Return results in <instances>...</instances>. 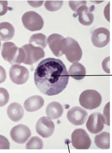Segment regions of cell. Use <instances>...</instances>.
<instances>
[{"label":"cell","mask_w":112,"mask_h":153,"mask_svg":"<svg viewBox=\"0 0 112 153\" xmlns=\"http://www.w3.org/2000/svg\"><path fill=\"white\" fill-rule=\"evenodd\" d=\"M10 135L15 143L24 144L31 136V130L27 126L20 124L13 128Z\"/></svg>","instance_id":"9c48e42d"},{"label":"cell","mask_w":112,"mask_h":153,"mask_svg":"<svg viewBox=\"0 0 112 153\" xmlns=\"http://www.w3.org/2000/svg\"><path fill=\"white\" fill-rule=\"evenodd\" d=\"M62 52L67 60L72 63L80 62L82 56V51L77 40L71 37L64 39L62 46Z\"/></svg>","instance_id":"3957f363"},{"label":"cell","mask_w":112,"mask_h":153,"mask_svg":"<svg viewBox=\"0 0 112 153\" xmlns=\"http://www.w3.org/2000/svg\"><path fill=\"white\" fill-rule=\"evenodd\" d=\"M10 78L12 82L17 85H22L27 82L29 78L28 70L21 65H13L10 70Z\"/></svg>","instance_id":"ba28073f"},{"label":"cell","mask_w":112,"mask_h":153,"mask_svg":"<svg viewBox=\"0 0 112 153\" xmlns=\"http://www.w3.org/2000/svg\"><path fill=\"white\" fill-rule=\"evenodd\" d=\"M63 112L62 105L57 102H52L49 103L46 110V113L47 117L51 119L55 120L59 118L62 116Z\"/></svg>","instance_id":"ac0fdd59"},{"label":"cell","mask_w":112,"mask_h":153,"mask_svg":"<svg viewBox=\"0 0 112 153\" xmlns=\"http://www.w3.org/2000/svg\"><path fill=\"white\" fill-rule=\"evenodd\" d=\"M44 103V99L39 95L31 96L25 100L24 107L29 112H34L41 109Z\"/></svg>","instance_id":"2e32d148"},{"label":"cell","mask_w":112,"mask_h":153,"mask_svg":"<svg viewBox=\"0 0 112 153\" xmlns=\"http://www.w3.org/2000/svg\"><path fill=\"white\" fill-rule=\"evenodd\" d=\"M69 75L60 59L48 58L41 61L34 74L35 84L41 92L48 96L57 95L67 87Z\"/></svg>","instance_id":"6da1fadb"},{"label":"cell","mask_w":112,"mask_h":153,"mask_svg":"<svg viewBox=\"0 0 112 153\" xmlns=\"http://www.w3.org/2000/svg\"><path fill=\"white\" fill-rule=\"evenodd\" d=\"M21 48L25 52L24 64L32 65L45 56V52L43 49L30 44L25 45Z\"/></svg>","instance_id":"52a82bcc"},{"label":"cell","mask_w":112,"mask_h":153,"mask_svg":"<svg viewBox=\"0 0 112 153\" xmlns=\"http://www.w3.org/2000/svg\"><path fill=\"white\" fill-rule=\"evenodd\" d=\"M76 17L78 16L80 22L84 26H89L94 21V15L90 8L84 4L79 7L76 11Z\"/></svg>","instance_id":"9a60e30c"},{"label":"cell","mask_w":112,"mask_h":153,"mask_svg":"<svg viewBox=\"0 0 112 153\" xmlns=\"http://www.w3.org/2000/svg\"><path fill=\"white\" fill-rule=\"evenodd\" d=\"M96 145L102 149L110 148V134L107 132H103L96 136L95 138Z\"/></svg>","instance_id":"44dd1931"},{"label":"cell","mask_w":112,"mask_h":153,"mask_svg":"<svg viewBox=\"0 0 112 153\" xmlns=\"http://www.w3.org/2000/svg\"><path fill=\"white\" fill-rule=\"evenodd\" d=\"M63 4V1H47L45 3V7L49 11H56L61 8Z\"/></svg>","instance_id":"cb8c5ba5"},{"label":"cell","mask_w":112,"mask_h":153,"mask_svg":"<svg viewBox=\"0 0 112 153\" xmlns=\"http://www.w3.org/2000/svg\"><path fill=\"white\" fill-rule=\"evenodd\" d=\"M1 41H0V47H1Z\"/></svg>","instance_id":"4dcf8cb0"},{"label":"cell","mask_w":112,"mask_h":153,"mask_svg":"<svg viewBox=\"0 0 112 153\" xmlns=\"http://www.w3.org/2000/svg\"><path fill=\"white\" fill-rule=\"evenodd\" d=\"M28 3L30 4V6L34 7H38L41 6L44 1H27Z\"/></svg>","instance_id":"f546056e"},{"label":"cell","mask_w":112,"mask_h":153,"mask_svg":"<svg viewBox=\"0 0 112 153\" xmlns=\"http://www.w3.org/2000/svg\"><path fill=\"white\" fill-rule=\"evenodd\" d=\"M86 1H69V5L71 8V10L74 11H76V10L80 7L81 5L86 4Z\"/></svg>","instance_id":"484cf974"},{"label":"cell","mask_w":112,"mask_h":153,"mask_svg":"<svg viewBox=\"0 0 112 153\" xmlns=\"http://www.w3.org/2000/svg\"><path fill=\"white\" fill-rule=\"evenodd\" d=\"M8 9L7 1H0V16L4 15L8 11Z\"/></svg>","instance_id":"83f0119b"},{"label":"cell","mask_w":112,"mask_h":153,"mask_svg":"<svg viewBox=\"0 0 112 153\" xmlns=\"http://www.w3.org/2000/svg\"><path fill=\"white\" fill-rule=\"evenodd\" d=\"M37 133L43 138L51 137L54 132L55 125L51 119L43 117L39 119L36 125Z\"/></svg>","instance_id":"30bf717a"},{"label":"cell","mask_w":112,"mask_h":153,"mask_svg":"<svg viewBox=\"0 0 112 153\" xmlns=\"http://www.w3.org/2000/svg\"><path fill=\"white\" fill-rule=\"evenodd\" d=\"M85 68L80 63L74 64L71 65L69 69V74L74 79L80 80L83 79L85 76Z\"/></svg>","instance_id":"ffe728a7"},{"label":"cell","mask_w":112,"mask_h":153,"mask_svg":"<svg viewBox=\"0 0 112 153\" xmlns=\"http://www.w3.org/2000/svg\"><path fill=\"white\" fill-rule=\"evenodd\" d=\"M105 123L104 117L99 112H95L89 116L87 122V128L92 134H97L103 129Z\"/></svg>","instance_id":"8fae6325"},{"label":"cell","mask_w":112,"mask_h":153,"mask_svg":"<svg viewBox=\"0 0 112 153\" xmlns=\"http://www.w3.org/2000/svg\"><path fill=\"white\" fill-rule=\"evenodd\" d=\"M7 77L6 72L3 67L0 66V83L4 82Z\"/></svg>","instance_id":"f1b7e54d"},{"label":"cell","mask_w":112,"mask_h":153,"mask_svg":"<svg viewBox=\"0 0 112 153\" xmlns=\"http://www.w3.org/2000/svg\"><path fill=\"white\" fill-rule=\"evenodd\" d=\"M43 147V140L37 136L32 137L26 145L27 149H42Z\"/></svg>","instance_id":"603a6c76"},{"label":"cell","mask_w":112,"mask_h":153,"mask_svg":"<svg viewBox=\"0 0 112 153\" xmlns=\"http://www.w3.org/2000/svg\"><path fill=\"white\" fill-rule=\"evenodd\" d=\"M91 39L93 45L96 47H104L110 42V31L105 28L96 29L92 33Z\"/></svg>","instance_id":"7c38bea8"},{"label":"cell","mask_w":112,"mask_h":153,"mask_svg":"<svg viewBox=\"0 0 112 153\" xmlns=\"http://www.w3.org/2000/svg\"><path fill=\"white\" fill-rule=\"evenodd\" d=\"M21 19L24 27L31 31L41 30L44 26L42 17L38 13L33 11L25 13Z\"/></svg>","instance_id":"5b68a950"},{"label":"cell","mask_w":112,"mask_h":153,"mask_svg":"<svg viewBox=\"0 0 112 153\" xmlns=\"http://www.w3.org/2000/svg\"><path fill=\"white\" fill-rule=\"evenodd\" d=\"M64 39L62 36L58 34H52L48 37L47 40L49 48L57 57L63 55L62 46Z\"/></svg>","instance_id":"5bb4252c"},{"label":"cell","mask_w":112,"mask_h":153,"mask_svg":"<svg viewBox=\"0 0 112 153\" xmlns=\"http://www.w3.org/2000/svg\"><path fill=\"white\" fill-rule=\"evenodd\" d=\"M1 55L4 59L12 65H20L25 61L24 50L19 48L13 42L4 43L2 46Z\"/></svg>","instance_id":"7a4b0ae2"},{"label":"cell","mask_w":112,"mask_h":153,"mask_svg":"<svg viewBox=\"0 0 112 153\" xmlns=\"http://www.w3.org/2000/svg\"><path fill=\"white\" fill-rule=\"evenodd\" d=\"M71 143L74 148L86 150L90 148L91 140L85 130L82 128L76 129L71 134Z\"/></svg>","instance_id":"8992f818"},{"label":"cell","mask_w":112,"mask_h":153,"mask_svg":"<svg viewBox=\"0 0 112 153\" xmlns=\"http://www.w3.org/2000/svg\"><path fill=\"white\" fill-rule=\"evenodd\" d=\"M10 143L8 139L2 135H0V149H10Z\"/></svg>","instance_id":"4316f807"},{"label":"cell","mask_w":112,"mask_h":153,"mask_svg":"<svg viewBox=\"0 0 112 153\" xmlns=\"http://www.w3.org/2000/svg\"><path fill=\"white\" fill-rule=\"evenodd\" d=\"M15 30L13 26L8 22L0 23V40L9 41L13 38Z\"/></svg>","instance_id":"d6986e66"},{"label":"cell","mask_w":112,"mask_h":153,"mask_svg":"<svg viewBox=\"0 0 112 153\" xmlns=\"http://www.w3.org/2000/svg\"><path fill=\"white\" fill-rule=\"evenodd\" d=\"M88 117L87 111L80 107L71 108L67 112V118L75 126H81L85 122Z\"/></svg>","instance_id":"4fadbf2b"},{"label":"cell","mask_w":112,"mask_h":153,"mask_svg":"<svg viewBox=\"0 0 112 153\" xmlns=\"http://www.w3.org/2000/svg\"><path fill=\"white\" fill-rule=\"evenodd\" d=\"M7 115L11 120L18 122L23 118L24 111L22 106L17 102H13L9 106L7 110Z\"/></svg>","instance_id":"e0dca14e"},{"label":"cell","mask_w":112,"mask_h":153,"mask_svg":"<svg viewBox=\"0 0 112 153\" xmlns=\"http://www.w3.org/2000/svg\"><path fill=\"white\" fill-rule=\"evenodd\" d=\"M79 102L81 106L88 110H93L99 107L102 102L100 94L94 90L84 91L80 96Z\"/></svg>","instance_id":"277c9868"},{"label":"cell","mask_w":112,"mask_h":153,"mask_svg":"<svg viewBox=\"0 0 112 153\" xmlns=\"http://www.w3.org/2000/svg\"><path fill=\"white\" fill-rule=\"evenodd\" d=\"M29 44L35 47L45 48L47 45L46 36L42 33H38L32 35L29 39Z\"/></svg>","instance_id":"7402d4cb"},{"label":"cell","mask_w":112,"mask_h":153,"mask_svg":"<svg viewBox=\"0 0 112 153\" xmlns=\"http://www.w3.org/2000/svg\"><path fill=\"white\" fill-rule=\"evenodd\" d=\"M10 95L8 91L4 88H0V107L5 106L9 100Z\"/></svg>","instance_id":"d4e9b609"}]
</instances>
